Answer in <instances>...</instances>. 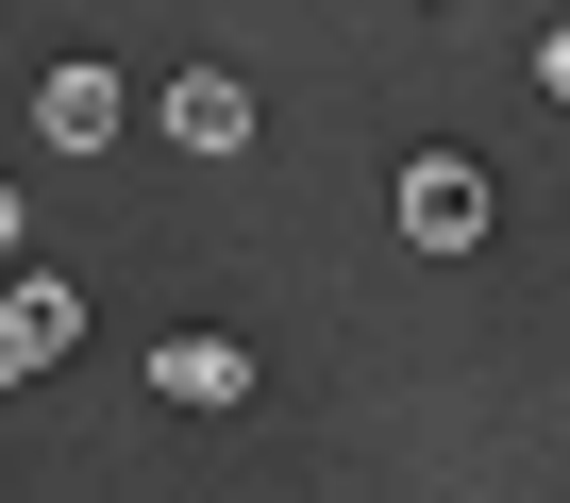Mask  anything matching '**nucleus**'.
Returning a JSON list of instances; mask_svg holds the SVG:
<instances>
[{
    "label": "nucleus",
    "mask_w": 570,
    "mask_h": 503,
    "mask_svg": "<svg viewBox=\"0 0 570 503\" xmlns=\"http://www.w3.org/2000/svg\"><path fill=\"white\" fill-rule=\"evenodd\" d=\"M35 135H51V151H118V135H135V85H118V68H85V51H68V68H51V85H35Z\"/></svg>",
    "instance_id": "obj_3"
},
{
    "label": "nucleus",
    "mask_w": 570,
    "mask_h": 503,
    "mask_svg": "<svg viewBox=\"0 0 570 503\" xmlns=\"http://www.w3.org/2000/svg\"><path fill=\"white\" fill-rule=\"evenodd\" d=\"M0 269H18V185H0Z\"/></svg>",
    "instance_id": "obj_7"
},
{
    "label": "nucleus",
    "mask_w": 570,
    "mask_h": 503,
    "mask_svg": "<svg viewBox=\"0 0 570 503\" xmlns=\"http://www.w3.org/2000/svg\"><path fill=\"white\" fill-rule=\"evenodd\" d=\"M537 101H570V18H553V34H537Z\"/></svg>",
    "instance_id": "obj_6"
},
{
    "label": "nucleus",
    "mask_w": 570,
    "mask_h": 503,
    "mask_svg": "<svg viewBox=\"0 0 570 503\" xmlns=\"http://www.w3.org/2000/svg\"><path fill=\"white\" fill-rule=\"evenodd\" d=\"M151 403H185V420H235V403H252V353H235V336H168V353H151Z\"/></svg>",
    "instance_id": "obj_5"
},
{
    "label": "nucleus",
    "mask_w": 570,
    "mask_h": 503,
    "mask_svg": "<svg viewBox=\"0 0 570 503\" xmlns=\"http://www.w3.org/2000/svg\"><path fill=\"white\" fill-rule=\"evenodd\" d=\"M386 218H403L420 251H487V168H470V151H420V168L386 185Z\"/></svg>",
    "instance_id": "obj_1"
},
{
    "label": "nucleus",
    "mask_w": 570,
    "mask_h": 503,
    "mask_svg": "<svg viewBox=\"0 0 570 503\" xmlns=\"http://www.w3.org/2000/svg\"><path fill=\"white\" fill-rule=\"evenodd\" d=\"M85 353V303L51 286V269H18V286H0V386H35V369H68Z\"/></svg>",
    "instance_id": "obj_2"
},
{
    "label": "nucleus",
    "mask_w": 570,
    "mask_h": 503,
    "mask_svg": "<svg viewBox=\"0 0 570 503\" xmlns=\"http://www.w3.org/2000/svg\"><path fill=\"white\" fill-rule=\"evenodd\" d=\"M151 135L218 168V151H252V85H235V68H168V101H151Z\"/></svg>",
    "instance_id": "obj_4"
}]
</instances>
